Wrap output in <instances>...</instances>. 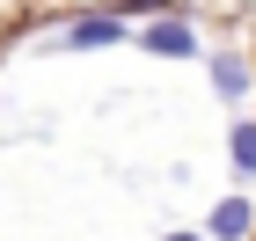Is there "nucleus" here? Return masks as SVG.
I'll return each instance as SVG.
<instances>
[{
	"mask_svg": "<svg viewBox=\"0 0 256 241\" xmlns=\"http://www.w3.org/2000/svg\"><path fill=\"white\" fill-rule=\"evenodd\" d=\"M59 44H66V51H102V44H124V15H110V7H102V15H80Z\"/></svg>",
	"mask_w": 256,
	"mask_h": 241,
	"instance_id": "f257e3e1",
	"label": "nucleus"
},
{
	"mask_svg": "<svg viewBox=\"0 0 256 241\" xmlns=\"http://www.w3.org/2000/svg\"><path fill=\"white\" fill-rule=\"evenodd\" d=\"M249 227H256V198H242V190H234V198H220V205H212L205 234H212V241H249Z\"/></svg>",
	"mask_w": 256,
	"mask_h": 241,
	"instance_id": "f03ea898",
	"label": "nucleus"
},
{
	"mask_svg": "<svg viewBox=\"0 0 256 241\" xmlns=\"http://www.w3.org/2000/svg\"><path fill=\"white\" fill-rule=\"evenodd\" d=\"M146 51H161V59H190L198 51V29L183 15H161V22H146Z\"/></svg>",
	"mask_w": 256,
	"mask_h": 241,
	"instance_id": "7ed1b4c3",
	"label": "nucleus"
},
{
	"mask_svg": "<svg viewBox=\"0 0 256 241\" xmlns=\"http://www.w3.org/2000/svg\"><path fill=\"white\" fill-rule=\"evenodd\" d=\"M212 88H220V102H242V95H249V59L220 51V59H212Z\"/></svg>",
	"mask_w": 256,
	"mask_h": 241,
	"instance_id": "20e7f679",
	"label": "nucleus"
},
{
	"mask_svg": "<svg viewBox=\"0 0 256 241\" xmlns=\"http://www.w3.org/2000/svg\"><path fill=\"white\" fill-rule=\"evenodd\" d=\"M227 154H234V176H256V117H242L227 132Z\"/></svg>",
	"mask_w": 256,
	"mask_h": 241,
	"instance_id": "39448f33",
	"label": "nucleus"
},
{
	"mask_svg": "<svg viewBox=\"0 0 256 241\" xmlns=\"http://www.w3.org/2000/svg\"><path fill=\"white\" fill-rule=\"evenodd\" d=\"M139 7H168V0H110V15H139Z\"/></svg>",
	"mask_w": 256,
	"mask_h": 241,
	"instance_id": "423d86ee",
	"label": "nucleus"
},
{
	"mask_svg": "<svg viewBox=\"0 0 256 241\" xmlns=\"http://www.w3.org/2000/svg\"><path fill=\"white\" fill-rule=\"evenodd\" d=\"M168 241H205V234H168Z\"/></svg>",
	"mask_w": 256,
	"mask_h": 241,
	"instance_id": "0eeeda50",
	"label": "nucleus"
}]
</instances>
